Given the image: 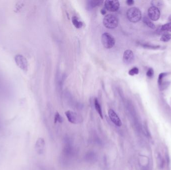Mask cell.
Returning <instances> with one entry per match:
<instances>
[{
  "label": "cell",
  "mask_w": 171,
  "mask_h": 170,
  "mask_svg": "<svg viewBox=\"0 0 171 170\" xmlns=\"http://www.w3.org/2000/svg\"><path fill=\"white\" fill-rule=\"evenodd\" d=\"M127 17L131 22L137 23L141 20V11L137 7L131 8L127 12Z\"/></svg>",
  "instance_id": "obj_1"
},
{
  "label": "cell",
  "mask_w": 171,
  "mask_h": 170,
  "mask_svg": "<svg viewBox=\"0 0 171 170\" xmlns=\"http://www.w3.org/2000/svg\"><path fill=\"white\" fill-rule=\"evenodd\" d=\"M103 23L106 28L114 29L118 26V18L113 14H108L104 17Z\"/></svg>",
  "instance_id": "obj_2"
},
{
  "label": "cell",
  "mask_w": 171,
  "mask_h": 170,
  "mask_svg": "<svg viewBox=\"0 0 171 170\" xmlns=\"http://www.w3.org/2000/svg\"><path fill=\"white\" fill-rule=\"evenodd\" d=\"M102 42L104 48L110 49L115 45V39L111 34L104 32L102 35Z\"/></svg>",
  "instance_id": "obj_3"
},
{
  "label": "cell",
  "mask_w": 171,
  "mask_h": 170,
  "mask_svg": "<svg viewBox=\"0 0 171 170\" xmlns=\"http://www.w3.org/2000/svg\"><path fill=\"white\" fill-rule=\"evenodd\" d=\"M65 115L68 121L72 124H78L82 122L81 117L73 111H66L65 112Z\"/></svg>",
  "instance_id": "obj_4"
},
{
  "label": "cell",
  "mask_w": 171,
  "mask_h": 170,
  "mask_svg": "<svg viewBox=\"0 0 171 170\" xmlns=\"http://www.w3.org/2000/svg\"><path fill=\"white\" fill-rule=\"evenodd\" d=\"M119 1L117 0H107L104 2V7L110 12H116L120 8Z\"/></svg>",
  "instance_id": "obj_5"
},
{
  "label": "cell",
  "mask_w": 171,
  "mask_h": 170,
  "mask_svg": "<svg viewBox=\"0 0 171 170\" xmlns=\"http://www.w3.org/2000/svg\"><path fill=\"white\" fill-rule=\"evenodd\" d=\"M148 14L150 19L154 21H156L160 18V11L157 7L152 6L150 7L148 9Z\"/></svg>",
  "instance_id": "obj_6"
},
{
  "label": "cell",
  "mask_w": 171,
  "mask_h": 170,
  "mask_svg": "<svg viewBox=\"0 0 171 170\" xmlns=\"http://www.w3.org/2000/svg\"><path fill=\"white\" fill-rule=\"evenodd\" d=\"M108 114H109V117L112 122L117 126L121 127L122 125V123L121 119H120L118 115H117V113L115 112V111L110 109L108 111Z\"/></svg>",
  "instance_id": "obj_7"
},
{
  "label": "cell",
  "mask_w": 171,
  "mask_h": 170,
  "mask_svg": "<svg viewBox=\"0 0 171 170\" xmlns=\"http://www.w3.org/2000/svg\"><path fill=\"white\" fill-rule=\"evenodd\" d=\"M134 60V54L132 50H127L124 52L123 60L125 64L130 65L133 62Z\"/></svg>",
  "instance_id": "obj_8"
},
{
  "label": "cell",
  "mask_w": 171,
  "mask_h": 170,
  "mask_svg": "<svg viewBox=\"0 0 171 170\" xmlns=\"http://www.w3.org/2000/svg\"><path fill=\"white\" fill-rule=\"evenodd\" d=\"M102 3H103L102 1H97H97H94V0L88 1H87L86 8L87 9L90 11L91 9L94 8L95 7L100 6L102 4Z\"/></svg>",
  "instance_id": "obj_9"
},
{
  "label": "cell",
  "mask_w": 171,
  "mask_h": 170,
  "mask_svg": "<svg viewBox=\"0 0 171 170\" xmlns=\"http://www.w3.org/2000/svg\"><path fill=\"white\" fill-rule=\"evenodd\" d=\"M17 60H18L17 63L19 65V66H20L22 69L25 70L27 68V61L24 57H22H22H18V59Z\"/></svg>",
  "instance_id": "obj_10"
},
{
  "label": "cell",
  "mask_w": 171,
  "mask_h": 170,
  "mask_svg": "<svg viewBox=\"0 0 171 170\" xmlns=\"http://www.w3.org/2000/svg\"><path fill=\"white\" fill-rule=\"evenodd\" d=\"M45 141L43 138H39L37 141L36 143V147L37 148L38 151L40 153H42L44 150V148L45 147Z\"/></svg>",
  "instance_id": "obj_11"
},
{
  "label": "cell",
  "mask_w": 171,
  "mask_h": 170,
  "mask_svg": "<svg viewBox=\"0 0 171 170\" xmlns=\"http://www.w3.org/2000/svg\"><path fill=\"white\" fill-rule=\"evenodd\" d=\"M156 161L157 166L159 169H162L164 166V161L160 153H158L156 155Z\"/></svg>",
  "instance_id": "obj_12"
},
{
  "label": "cell",
  "mask_w": 171,
  "mask_h": 170,
  "mask_svg": "<svg viewBox=\"0 0 171 170\" xmlns=\"http://www.w3.org/2000/svg\"><path fill=\"white\" fill-rule=\"evenodd\" d=\"M94 104H95V109L96 110L97 112H98L101 118L103 119V115L102 108H101V106L99 102L98 101V99H95Z\"/></svg>",
  "instance_id": "obj_13"
},
{
  "label": "cell",
  "mask_w": 171,
  "mask_h": 170,
  "mask_svg": "<svg viewBox=\"0 0 171 170\" xmlns=\"http://www.w3.org/2000/svg\"><path fill=\"white\" fill-rule=\"evenodd\" d=\"M72 23L74 26L77 28H81L83 26V23L81 21L79 20V19L76 16H74L72 17Z\"/></svg>",
  "instance_id": "obj_14"
},
{
  "label": "cell",
  "mask_w": 171,
  "mask_h": 170,
  "mask_svg": "<svg viewBox=\"0 0 171 170\" xmlns=\"http://www.w3.org/2000/svg\"><path fill=\"white\" fill-rule=\"evenodd\" d=\"M143 22L150 28H152V29H155V24H154L149 19L147 18L146 17H145L143 19Z\"/></svg>",
  "instance_id": "obj_15"
},
{
  "label": "cell",
  "mask_w": 171,
  "mask_h": 170,
  "mask_svg": "<svg viewBox=\"0 0 171 170\" xmlns=\"http://www.w3.org/2000/svg\"><path fill=\"white\" fill-rule=\"evenodd\" d=\"M171 39V34H169V33H165L163 34L160 39L161 41L163 42H169Z\"/></svg>",
  "instance_id": "obj_16"
},
{
  "label": "cell",
  "mask_w": 171,
  "mask_h": 170,
  "mask_svg": "<svg viewBox=\"0 0 171 170\" xmlns=\"http://www.w3.org/2000/svg\"><path fill=\"white\" fill-rule=\"evenodd\" d=\"M142 46L144 48L148 49H152V50H157L160 48V46H154V45H150L148 43H144L142 44Z\"/></svg>",
  "instance_id": "obj_17"
},
{
  "label": "cell",
  "mask_w": 171,
  "mask_h": 170,
  "mask_svg": "<svg viewBox=\"0 0 171 170\" xmlns=\"http://www.w3.org/2000/svg\"><path fill=\"white\" fill-rule=\"evenodd\" d=\"M161 30L163 31L171 32V23H169L163 25L161 28Z\"/></svg>",
  "instance_id": "obj_18"
},
{
  "label": "cell",
  "mask_w": 171,
  "mask_h": 170,
  "mask_svg": "<svg viewBox=\"0 0 171 170\" xmlns=\"http://www.w3.org/2000/svg\"><path fill=\"white\" fill-rule=\"evenodd\" d=\"M168 74V73H166V72H162V73H161L160 74H159L158 80V83L159 86L163 82V79L166 77Z\"/></svg>",
  "instance_id": "obj_19"
},
{
  "label": "cell",
  "mask_w": 171,
  "mask_h": 170,
  "mask_svg": "<svg viewBox=\"0 0 171 170\" xmlns=\"http://www.w3.org/2000/svg\"><path fill=\"white\" fill-rule=\"evenodd\" d=\"M139 73V70L138 68L134 67L132 69L129 70V74L131 76H134L135 75H137Z\"/></svg>",
  "instance_id": "obj_20"
},
{
  "label": "cell",
  "mask_w": 171,
  "mask_h": 170,
  "mask_svg": "<svg viewBox=\"0 0 171 170\" xmlns=\"http://www.w3.org/2000/svg\"><path fill=\"white\" fill-rule=\"evenodd\" d=\"M55 122H59V123H62L63 121L62 117L60 115V114L58 112H57L55 116L54 119Z\"/></svg>",
  "instance_id": "obj_21"
},
{
  "label": "cell",
  "mask_w": 171,
  "mask_h": 170,
  "mask_svg": "<svg viewBox=\"0 0 171 170\" xmlns=\"http://www.w3.org/2000/svg\"><path fill=\"white\" fill-rule=\"evenodd\" d=\"M169 84L170 83L168 82H163L160 85H159V89L161 91H164L168 87Z\"/></svg>",
  "instance_id": "obj_22"
},
{
  "label": "cell",
  "mask_w": 171,
  "mask_h": 170,
  "mask_svg": "<svg viewBox=\"0 0 171 170\" xmlns=\"http://www.w3.org/2000/svg\"><path fill=\"white\" fill-rule=\"evenodd\" d=\"M154 75V69L152 68H149L147 70V73H146V76H147V77L149 78H152L153 77Z\"/></svg>",
  "instance_id": "obj_23"
},
{
  "label": "cell",
  "mask_w": 171,
  "mask_h": 170,
  "mask_svg": "<svg viewBox=\"0 0 171 170\" xmlns=\"http://www.w3.org/2000/svg\"><path fill=\"white\" fill-rule=\"evenodd\" d=\"M153 3H152L153 5V6L154 7H156L157 6H160L162 4L161 3H162V2L161 1H153L152 2Z\"/></svg>",
  "instance_id": "obj_24"
},
{
  "label": "cell",
  "mask_w": 171,
  "mask_h": 170,
  "mask_svg": "<svg viewBox=\"0 0 171 170\" xmlns=\"http://www.w3.org/2000/svg\"><path fill=\"white\" fill-rule=\"evenodd\" d=\"M126 3L128 6H132L134 4V1L133 0H128L127 1Z\"/></svg>",
  "instance_id": "obj_25"
},
{
  "label": "cell",
  "mask_w": 171,
  "mask_h": 170,
  "mask_svg": "<svg viewBox=\"0 0 171 170\" xmlns=\"http://www.w3.org/2000/svg\"><path fill=\"white\" fill-rule=\"evenodd\" d=\"M101 14H102V15H105L106 13V10H105L104 9H102L101 10Z\"/></svg>",
  "instance_id": "obj_26"
},
{
  "label": "cell",
  "mask_w": 171,
  "mask_h": 170,
  "mask_svg": "<svg viewBox=\"0 0 171 170\" xmlns=\"http://www.w3.org/2000/svg\"><path fill=\"white\" fill-rule=\"evenodd\" d=\"M168 20L170 21V23H171V15L169 17Z\"/></svg>",
  "instance_id": "obj_27"
}]
</instances>
